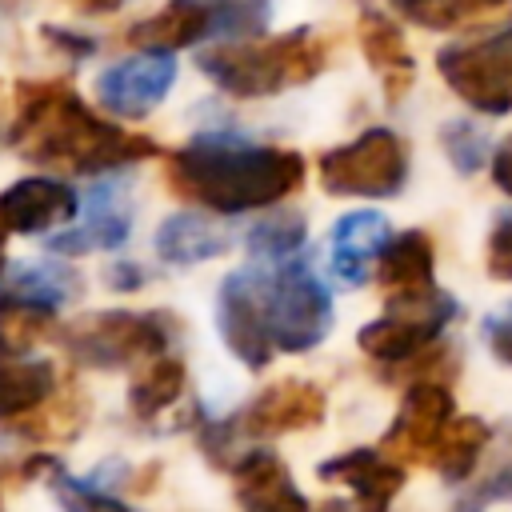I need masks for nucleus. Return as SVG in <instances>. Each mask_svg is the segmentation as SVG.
<instances>
[{
	"label": "nucleus",
	"mask_w": 512,
	"mask_h": 512,
	"mask_svg": "<svg viewBox=\"0 0 512 512\" xmlns=\"http://www.w3.org/2000/svg\"><path fill=\"white\" fill-rule=\"evenodd\" d=\"M56 308L20 300V296H0V360L24 356L32 344H40L56 328Z\"/></svg>",
	"instance_id": "nucleus-25"
},
{
	"label": "nucleus",
	"mask_w": 512,
	"mask_h": 512,
	"mask_svg": "<svg viewBox=\"0 0 512 512\" xmlns=\"http://www.w3.org/2000/svg\"><path fill=\"white\" fill-rule=\"evenodd\" d=\"M56 392V372L48 360H0V420H24L44 408Z\"/></svg>",
	"instance_id": "nucleus-22"
},
{
	"label": "nucleus",
	"mask_w": 512,
	"mask_h": 512,
	"mask_svg": "<svg viewBox=\"0 0 512 512\" xmlns=\"http://www.w3.org/2000/svg\"><path fill=\"white\" fill-rule=\"evenodd\" d=\"M448 424H452V392L440 380H412L400 400V412L384 432L380 452L392 456L396 464L432 460Z\"/></svg>",
	"instance_id": "nucleus-11"
},
{
	"label": "nucleus",
	"mask_w": 512,
	"mask_h": 512,
	"mask_svg": "<svg viewBox=\"0 0 512 512\" xmlns=\"http://www.w3.org/2000/svg\"><path fill=\"white\" fill-rule=\"evenodd\" d=\"M440 148H444V156H448V164L456 168V172H464V176H472L484 160H488V152H492V140H488V132L480 128V124H472V120H448L444 128H440Z\"/></svg>",
	"instance_id": "nucleus-30"
},
{
	"label": "nucleus",
	"mask_w": 512,
	"mask_h": 512,
	"mask_svg": "<svg viewBox=\"0 0 512 512\" xmlns=\"http://www.w3.org/2000/svg\"><path fill=\"white\" fill-rule=\"evenodd\" d=\"M144 280H148V276H144V268H140V264H128V260L112 264V268H108V276H104V284H108V288H116V292H136Z\"/></svg>",
	"instance_id": "nucleus-36"
},
{
	"label": "nucleus",
	"mask_w": 512,
	"mask_h": 512,
	"mask_svg": "<svg viewBox=\"0 0 512 512\" xmlns=\"http://www.w3.org/2000/svg\"><path fill=\"white\" fill-rule=\"evenodd\" d=\"M408 180V144L388 128H368L352 144L320 156V188L328 196L388 200Z\"/></svg>",
	"instance_id": "nucleus-6"
},
{
	"label": "nucleus",
	"mask_w": 512,
	"mask_h": 512,
	"mask_svg": "<svg viewBox=\"0 0 512 512\" xmlns=\"http://www.w3.org/2000/svg\"><path fill=\"white\" fill-rule=\"evenodd\" d=\"M172 80H176L172 52H136V56H128V60H120V64L100 72L96 100H100L104 112L136 120V116L152 112L168 96Z\"/></svg>",
	"instance_id": "nucleus-12"
},
{
	"label": "nucleus",
	"mask_w": 512,
	"mask_h": 512,
	"mask_svg": "<svg viewBox=\"0 0 512 512\" xmlns=\"http://www.w3.org/2000/svg\"><path fill=\"white\" fill-rule=\"evenodd\" d=\"M396 12L420 28L432 32H452L464 24H480L496 12H504L512 0H392Z\"/></svg>",
	"instance_id": "nucleus-26"
},
{
	"label": "nucleus",
	"mask_w": 512,
	"mask_h": 512,
	"mask_svg": "<svg viewBox=\"0 0 512 512\" xmlns=\"http://www.w3.org/2000/svg\"><path fill=\"white\" fill-rule=\"evenodd\" d=\"M184 392V364L176 356H156L140 364V372L128 384V408L136 420H156L168 404H176Z\"/></svg>",
	"instance_id": "nucleus-24"
},
{
	"label": "nucleus",
	"mask_w": 512,
	"mask_h": 512,
	"mask_svg": "<svg viewBox=\"0 0 512 512\" xmlns=\"http://www.w3.org/2000/svg\"><path fill=\"white\" fill-rule=\"evenodd\" d=\"M44 476H48L52 496H56V504H60L64 512H136L132 504L116 500L112 492H100L96 484L68 476V472H64L56 460H44Z\"/></svg>",
	"instance_id": "nucleus-29"
},
{
	"label": "nucleus",
	"mask_w": 512,
	"mask_h": 512,
	"mask_svg": "<svg viewBox=\"0 0 512 512\" xmlns=\"http://www.w3.org/2000/svg\"><path fill=\"white\" fill-rule=\"evenodd\" d=\"M356 36H360L364 60H368V64L380 72V80H384L388 104H396V100L412 88V76H416V64H412V52H408V44H404V36H400V24H396L392 16L368 8V12L360 16Z\"/></svg>",
	"instance_id": "nucleus-19"
},
{
	"label": "nucleus",
	"mask_w": 512,
	"mask_h": 512,
	"mask_svg": "<svg viewBox=\"0 0 512 512\" xmlns=\"http://www.w3.org/2000/svg\"><path fill=\"white\" fill-rule=\"evenodd\" d=\"M44 40L48 44H64V52L76 56V60H84V56L96 52V44L88 36H76V32H64V28H44Z\"/></svg>",
	"instance_id": "nucleus-37"
},
{
	"label": "nucleus",
	"mask_w": 512,
	"mask_h": 512,
	"mask_svg": "<svg viewBox=\"0 0 512 512\" xmlns=\"http://www.w3.org/2000/svg\"><path fill=\"white\" fill-rule=\"evenodd\" d=\"M488 168H492V184H496L500 192H508V196H512V136L496 144V152H492Z\"/></svg>",
	"instance_id": "nucleus-35"
},
{
	"label": "nucleus",
	"mask_w": 512,
	"mask_h": 512,
	"mask_svg": "<svg viewBox=\"0 0 512 512\" xmlns=\"http://www.w3.org/2000/svg\"><path fill=\"white\" fill-rule=\"evenodd\" d=\"M432 268H436V248L428 240V232L412 228L388 240V248L376 260V280L388 296H404V292H424L432 288Z\"/></svg>",
	"instance_id": "nucleus-21"
},
{
	"label": "nucleus",
	"mask_w": 512,
	"mask_h": 512,
	"mask_svg": "<svg viewBox=\"0 0 512 512\" xmlns=\"http://www.w3.org/2000/svg\"><path fill=\"white\" fill-rule=\"evenodd\" d=\"M492 440V428L480 420V416H452V424L444 428L436 452H432V464L436 472L448 480V484H460L472 476V468L480 464V452L488 448Z\"/></svg>",
	"instance_id": "nucleus-23"
},
{
	"label": "nucleus",
	"mask_w": 512,
	"mask_h": 512,
	"mask_svg": "<svg viewBox=\"0 0 512 512\" xmlns=\"http://www.w3.org/2000/svg\"><path fill=\"white\" fill-rule=\"evenodd\" d=\"M484 336H488L492 356L512 368V304H508L504 312H496V316L484 320Z\"/></svg>",
	"instance_id": "nucleus-34"
},
{
	"label": "nucleus",
	"mask_w": 512,
	"mask_h": 512,
	"mask_svg": "<svg viewBox=\"0 0 512 512\" xmlns=\"http://www.w3.org/2000/svg\"><path fill=\"white\" fill-rule=\"evenodd\" d=\"M264 264V312L276 352H308L332 328V296L308 268V260H260Z\"/></svg>",
	"instance_id": "nucleus-4"
},
{
	"label": "nucleus",
	"mask_w": 512,
	"mask_h": 512,
	"mask_svg": "<svg viewBox=\"0 0 512 512\" xmlns=\"http://www.w3.org/2000/svg\"><path fill=\"white\" fill-rule=\"evenodd\" d=\"M488 276L512 280V212L500 216L488 232Z\"/></svg>",
	"instance_id": "nucleus-33"
},
{
	"label": "nucleus",
	"mask_w": 512,
	"mask_h": 512,
	"mask_svg": "<svg viewBox=\"0 0 512 512\" xmlns=\"http://www.w3.org/2000/svg\"><path fill=\"white\" fill-rule=\"evenodd\" d=\"M80 292H84L80 276L64 264H20L8 284V296H20V300L44 304V308H60V304L76 300Z\"/></svg>",
	"instance_id": "nucleus-27"
},
{
	"label": "nucleus",
	"mask_w": 512,
	"mask_h": 512,
	"mask_svg": "<svg viewBox=\"0 0 512 512\" xmlns=\"http://www.w3.org/2000/svg\"><path fill=\"white\" fill-rule=\"evenodd\" d=\"M316 476L324 484H344L356 496L360 512H388L392 496L404 488V468L380 448H352L344 456H332L316 468Z\"/></svg>",
	"instance_id": "nucleus-14"
},
{
	"label": "nucleus",
	"mask_w": 512,
	"mask_h": 512,
	"mask_svg": "<svg viewBox=\"0 0 512 512\" xmlns=\"http://www.w3.org/2000/svg\"><path fill=\"white\" fill-rule=\"evenodd\" d=\"M80 12H92V16H100V12H116L124 0H72Z\"/></svg>",
	"instance_id": "nucleus-38"
},
{
	"label": "nucleus",
	"mask_w": 512,
	"mask_h": 512,
	"mask_svg": "<svg viewBox=\"0 0 512 512\" xmlns=\"http://www.w3.org/2000/svg\"><path fill=\"white\" fill-rule=\"evenodd\" d=\"M236 504L240 512H312L284 460L268 448H252L236 460Z\"/></svg>",
	"instance_id": "nucleus-16"
},
{
	"label": "nucleus",
	"mask_w": 512,
	"mask_h": 512,
	"mask_svg": "<svg viewBox=\"0 0 512 512\" xmlns=\"http://www.w3.org/2000/svg\"><path fill=\"white\" fill-rule=\"evenodd\" d=\"M152 248L164 264H204V260L224 256L232 248V236L216 228L204 212H172L156 228Z\"/></svg>",
	"instance_id": "nucleus-20"
},
{
	"label": "nucleus",
	"mask_w": 512,
	"mask_h": 512,
	"mask_svg": "<svg viewBox=\"0 0 512 512\" xmlns=\"http://www.w3.org/2000/svg\"><path fill=\"white\" fill-rule=\"evenodd\" d=\"M452 316H456V300L448 292H440L436 284L424 292L388 296V312L380 320L364 324L356 332V344L372 360L400 368V364L416 360L420 352H428Z\"/></svg>",
	"instance_id": "nucleus-8"
},
{
	"label": "nucleus",
	"mask_w": 512,
	"mask_h": 512,
	"mask_svg": "<svg viewBox=\"0 0 512 512\" xmlns=\"http://www.w3.org/2000/svg\"><path fill=\"white\" fill-rule=\"evenodd\" d=\"M76 212H80L76 188L52 176H28L0 192V216L8 232H48L68 224Z\"/></svg>",
	"instance_id": "nucleus-15"
},
{
	"label": "nucleus",
	"mask_w": 512,
	"mask_h": 512,
	"mask_svg": "<svg viewBox=\"0 0 512 512\" xmlns=\"http://www.w3.org/2000/svg\"><path fill=\"white\" fill-rule=\"evenodd\" d=\"M216 328L236 360L248 368H268L276 356L268 312H264V264L232 272L216 292Z\"/></svg>",
	"instance_id": "nucleus-10"
},
{
	"label": "nucleus",
	"mask_w": 512,
	"mask_h": 512,
	"mask_svg": "<svg viewBox=\"0 0 512 512\" xmlns=\"http://www.w3.org/2000/svg\"><path fill=\"white\" fill-rule=\"evenodd\" d=\"M8 144L28 164L68 172V176L116 172L144 156H156V144L148 136L104 120L64 80L16 84V120H12Z\"/></svg>",
	"instance_id": "nucleus-1"
},
{
	"label": "nucleus",
	"mask_w": 512,
	"mask_h": 512,
	"mask_svg": "<svg viewBox=\"0 0 512 512\" xmlns=\"http://www.w3.org/2000/svg\"><path fill=\"white\" fill-rule=\"evenodd\" d=\"M80 224L76 228H64L56 236H48V252L56 256H84V252H96V248H120L132 232V204H128V192L124 184H96L84 192L80 200Z\"/></svg>",
	"instance_id": "nucleus-13"
},
{
	"label": "nucleus",
	"mask_w": 512,
	"mask_h": 512,
	"mask_svg": "<svg viewBox=\"0 0 512 512\" xmlns=\"http://www.w3.org/2000/svg\"><path fill=\"white\" fill-rule=\"evenodd\" d=\"M320 512H352V508H348V504H336V500H328Z\"/></svg>",
	"instance_id": "nucleus-40"
},
{
	"label": "nucleus",
	"mask_w": 512,
	"mask_h": 512,
	"mask_svg": "<svg viewBox=\"0 0 512 512\" xmlns=\"http://www.w3.org/2000/svg\"><path fill=\"white\" fill-rule=\"evenodd\" d=\"M208 32H212V4L208 0H168L148 20L132 24L124 32V40L136 52H176V48L200 44Z\"/></svg>",
	"instance_id": "nucleus-18"
},
{
	"label": "nucleus",
	"mask_w": 512,
	"mask_h": 512,
	"mask_svg": "<svg viewBox=\"0 0 512 512\" xmlns=\"http://www.w3.org/2000/svg\"><path fill=\"white\" fill-rule=\"evenodd\" d=\"M496 500H512V456H508L492 476H484L476 488H468V492L452 504V512H484V508H492Z\"/></svg>",
	"instance_id": "nucleus-32"
},
{
	"label": "nucleus",
	"mask_w": 512,
	"mask_h": 512,
	"mask_svg": "<svg viewBox=\"0 0 512 512\" xmlns=\"http://www.w3.org/2000/svg\"><path fill=\"white\" fill-rule=\"evenodd\" d=\"M172 328L160 312H92L60 328V344L76 364L88 368H128L148 364L164 352Z\"/></svg>",
	"instance_id": "nucleus-5"
},
{
	"label": "nucleus",
	"mask_w": 512,
	"mask_h": 512,
	"mask_svg": "<svg viewBox=\"0 0 512 512\" xmlns=\"http://www.w3.org/2000/svg\"><path fill=\"white\" fill-rule=\"evenodd\" d=\"M212 4V32L232 40H252L268 24V0H208Z\"/></svg>",
	"instance_id": "nucleus-31"
},
{
	"label": "nucleus",
	"mask_w": 512,
	"mask_h": 512,
	"mask_svg": "<svg viewBox=\"0 0 512 512\" xmlns=\"http://www.w3.org/2000/svg\"><path fill=\"white\" fill-rule=\"evenodd\" d=\"M304 236H308V224L300 212H272L268 220L248 228L244 244L256 260H288V256H300Z\"/></svg>",
	"instance_id": "nucleus-28"
},
{
	"label": "nucleus",
	"mask_w": 512,
	"mask_h": 512,
	"mask_svg": "<svg viewBox=\"0 0 512 512\" xmlns=\"http://www.w3.org/2000/svg\"><path fill=\"white\" fill-rule=\"evenodd\" d=\"M304 184V156L292 148L196 136L168 156V188L204 212L236 216L272 208Z\"/></svg>",
	"instance_id": "nucleus-2"
},
{
	"label": "nucleus",
	"mask_w": 512,
	"mask_h": 512,
	"mask_svg": "<svg viewBox=\"0 0 512 512\" xmlns=\"http://www.w3.org/2000/svg\"><path fill=\"white\" fill-rule=\"evenodd\" d=\"M392 228L380 212H348L336 220L332 228V276L344 288H360L368 280V272L376 268L380 252L388 248Z\"/></svg>",
	"instance_id": "nucleus-17"
},
{
	"label": "nucleus",
	"mask_w": 512,
	"mask_h": 512,
	"mask_svg": "<svg viewBox=\"0 0 512 512\" xmlns=\"http://www.w3.org/2000/svg\"><path fill=\"white\" fill-rule=\"evenodd\" d=\"M196 68L220 92L256 100V96H272V92L316 80L328 68V40L312 28H292L260 44H248V40L216 44L196 52Z\"/></svg>",
	"instance_id": "nucleus-3"
},
{
	"label": "nucleus",
	"mask_w": 512,
	"mask_h": 512,
	"mask_svg": "<svg viewBox=\"0 0 512 512\" xmlns=\"http://www.w3.org/2000/svg\"><path fill=\"white\" fill-rule=\"evenodd\" d=\"M324 420V392L312 380H276L272 388H264L240 416H232L228 424H212L204 428V452L224 468L228 452L236 448L240 436H280V432H304L316 428Z\"/></svg>",
	"instance_id": "nucleus-7"
},
{
	"label": "nucleus",
	"mask_w": 512,
	"mask_h": 512,
	"mask_svg": "<svg viewBox=\"0 0 512 512\" xmlns=\"http://www.w3.org/2000/svg\"><path fill=\"white\" fill-rule=\"evenodd\" d=\"M4 236H8V224L0 216V280H4V268H8V256H4Z\"/></svg>",
	"instance_id": "nucleus-39"
},
{
	"label": "nucleus",
	"mask_w": 512,
	"mask_h": 512,
	"mask_svg": "<svg viewBox=\"0 0 512 512\" xmlns=\"http://www.w3.org/2000/svg\"><path fill=\"white\" fill-rule=\"evenodd\" d=\"M444 84L484 116L512 112V24L480 44H452L436 56Z\"/></svg>",
	"instance_id": "nucleus-9"
}]
</instances>
